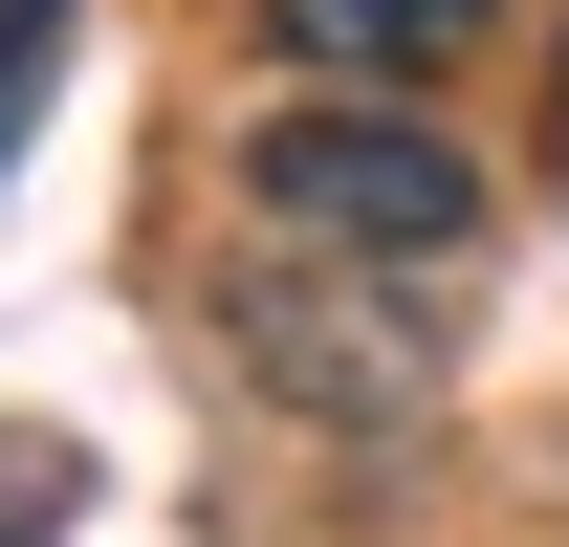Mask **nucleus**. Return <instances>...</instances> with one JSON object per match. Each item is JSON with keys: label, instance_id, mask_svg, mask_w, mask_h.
I'll return each instance as SVG.
<instances>
[{"label": "nucleus", "instance_id": "obj_1", "mask_svg": "<svg viewBox=\"0 0 569 547\" xmlns=\"http://www.w3.org/2000/svg\"><path fill=\"white\" fill-rule=\"evenodd\" d=\"M241 372L284 416H329V438H417L460 395V307L438 263H329V241H263L241 263Z\"/></svg>", "mask_w": 569, "mask_h": 547}, {"label": "nucleus", "instance_id": "obj_2", "mask_svg": "<svg viewBox=\"0 0 569 547\" xmlns=\"http://www.w3.org/2000/svg\"><path fill=\"white\" fill-rule=\"evenodd\" d=\"M241 219L263 241H329V263H482V153L417 132L395 88H329V110H263L241 132Z\"/></svg>", "mask_w": 569, "mask_h": 547}, {"label": "nucleus", "instance_id": "obj_3", "mask_svg": "<svg viewBox=\"0 0 569 547\" xmlns=\"http://www.w3.org/2000/svg\"><path fill=\"white\" fill-rule=\"evenodd\" d=\"M284 22V67H329V88H417V67H460L503 0H263Z\"/></svg>", "mask_w": 569, "mask_h": 547}, {"label": "nucleus", "instance_id": "obj_4", "mask_svg": "<svg viewBox=\"0 0 569 547\" xmlns=\"http://www.w3.org/2000/svg\"><path fill=\"white\" fill-rule=\"evenodd\" d=\"M44 67H67V0H0V153H22V110H44Z\"/></svg>", "mask_w": 569, "mask_h": 547}]
</instances>
